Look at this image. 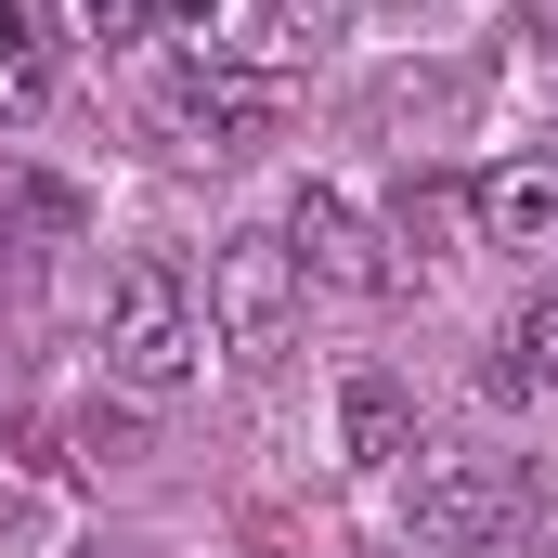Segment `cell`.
<instances>
[{"mask_svg":"<svg viewBox=\"0 0 558 558\" xmlns=\"http://www.w3.org/2000/svg\"><path fill=\"white\" fill-rule=\"evenodd\" d=\"M65 65V13L52 0H0V118H39Z\"/></svg>","mask_w":558,"mask_h":558,"instance_id":"obj_7","label":"cell"},{"mask_svg":"<svg viewBox=\"0 0 558 558\" xmlns=\"http://www.w3.org/2000/svg\"><path fill=\"white\" fill-rule=\"evenodd\" d=\"M156 13H182V26H208V13H221V0H156Z\"/></svg>","mask_w":558,"mask_h":558,"instance_id":"obj_14","label":"cell"},{"mask_svg":"<svg viewBox=\"0 0 558 558\" xmlns=\"http://www.w3.org/2000/svg\"><path fill=\"white\" fill-rule=\"evenodd\" d=\"M169 131L195 143V156H260L286 131V78L260 65H221V52H195L182 78H169Z\"/></svg>","mask_w":558,"mask_h":558,"instance_id":"obj_4","label":"cell"},{"mask_svg":"<svg viewBox=\"0 0 558 558\" xmlns=\"http://www.w3.org/2000/svg\"><path fill=\"white\" fill-rule=\"evenodd\" d=\"M454 221H468V182H416V195L390 208V247H403V274H416V260H441V234H454Z\"/></svg>","mask_w":558,"mask_h":558,"instance_id":"obj_10","label":"cell"},{"mask_svg":"<svg viewBox=\"0 0 558 558\" xmlns=\"http://www.w3.org/2000/svg\"><path fill=\"white\" fill-rule=\"evenodd\" d=\"M299 299H312V274H299V247H286V221H247V234H221V260H208V338L234 351V364H286V338H299Z\"/></svg>","mask_w":558,"mask_h":558,"instance_id":"obj_2","label":"cell"},{"mask_svg":"<svg viewBox=\"0 0 558 558\" xmlns=\"http://www.w3.org/2000/svg\"><path fill=\"white\" fill-rule=\"evenodd\" d=\"M338 454H351L364 481H390V468L416 454V403H403V377H351V390H338Z\"/></svg>","mask_w":558,"mask_h":558,"instance_id":"obj_8","label":"cell"},{"mask_svg":"<svg viewBox=\"0 0 558 558\" xmlns=\"http://www.w3.org/2000/svg\"><path fill=\"white\" fill-rule=\"evenodd\" d=\"M533 39H546V52H558V0H533Z\"/></svg>","mask_w":558,"mask_h":558,"instance_id":"obj_15","label":"cell"},{"mask_svg":"<svg viewBox=\"0 0 558 558\" xmlns=\"http://www.w3.org/2000/svg\"><path fill=\"white\" fill-rule=\"evenodd\" d=\"M351 26V0H221V65H260V78H299L325 39Z\"/></svg>","mask_w":558,"mask_h":558,"instance_id":"obj_6","label":"cell"},{"mask_svg":"<svg viewBox=\"0 0 558 558\" xmlns=\"http://www.w3.org/2000/svg\"><path fill=\"white\" fill-rule=\"evenodd\" d=\"M195 364H208L195 286L169 274V260H131V274L105 286V377H118L131 403H169V390H195Z\"/></svg>","mask_w":558,"mask_h":558,"instance_id":"obj_1","label":"cell"},{"mask_svg":"<svg viewBox=\"0 0 558 558\" xmlns=\"http://www.w3.org/2000/svg\"><path fill=\"white\" fill-rule=\"evenodd\" d=\"M143 26H156V0H65V39H105V52H118Z\"/></svg>","mask_w":558,"mask_h":558,"instance_id":"obj_13","label":"cell"},{"mask_svg":"<svg viewBox=\"0 0 558 558\" xmlns=\"http://www.w3.org/2000/svg\"><path fill=\"white\" fill-rule=\"evenodd\" d=\"M520 494H533L520 454H428V468H416V533H428V546H481Z\"/></svg>","mask_w":558,"mask_h":558,"instance_id":"obj_5","label":"cell"},{"mask_svg":"<svg viewBox=\"0 0 558 558\" xmlns=\"http://www.w3.org/2000/svg\"><path fill=\"white\" fill-rule=\"evenodd\" d=\"M494 390H558V299H533V312L507 325V364H494Z\"/></svg>","mask_w":558,"mask_h":558,"instance_id":"obj_11","label":"cell"},{"mask_svg":"<svg viewBox=\"0 0 558 558\" xmlns=\"http://www.w3.org/2000/svg\"><path fill=\"white\" fill-rule=\"evenodd\" d=\"M546 169H558V143H546Z\"/></svg>","mask_w":558,"mask_h":558,"instance_id":"obj_16","label":"cell"},{"mask_svg":"<svg viewBox=\"0 0 558 558\" xmlns=\"http://www.w3.org/2000/svg\"><path fill=\"white\" fill-rule=\"evenodd\" d=\"M286 247H299V274H312V286H338V299H390V286H403L390 221H364L338 182H299V208H286Z\"/></svg>","mask_w":558,"mask_h":558,"instance_id":"obj_3","label":"cell"},{"mask_svg":"<svg viewBox=\"0 0 558 558\" xmlns=\"http://www.w3.org/2000/svg\"><path fill=\"white\" fill-rule=\"evenodd\" d=\"M468 221H481L494 247H546L558 234V169L546 156H533V169H481V182H468Z\"/></svg>","mask_w":558,"mask_h":558,"instance_id":"obj_9","label":"cell"},{"mask_svg":"<svg viewBox=\"0 0 558 558\" xmlns=\"http://www.w3.org/2000/svg\"><path fill=\"white\" fill-rule=\"evenodd\" d=\"M468 558H558V520H546V494H520V507H507V520H494V533H481Z\"/></svg>","mask_w":558,"mask_h":558,"instance_id":"obj_12","label":"cell"}]
</instances>
